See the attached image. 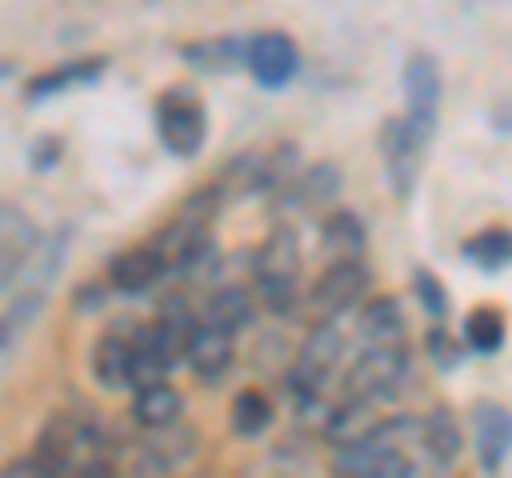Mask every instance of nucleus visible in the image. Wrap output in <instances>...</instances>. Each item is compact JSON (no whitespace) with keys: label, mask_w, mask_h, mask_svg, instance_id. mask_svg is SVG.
Returning a JSON list of instances; mask_svg holds the SVG:
<instances>
[{"label":"nucleus","mask_w":512,"mask_h":478,"mask_svg":"<svg viewBox=\"0 0 512 478\" xmlns=\"http://www.w3.org/2000/svg\"><path fill=\"white\" fill-rule=\"evenodd\" d=\"M295 286H299V239L295 231L278 227L256 252V295L269 312L286 316L295 308Z\"/></svg>","instance_id":"obj_1"},{"label":"nucleus","mask_w":512,"mask_h":478,"mask_svg":"<svg viewBox=\"0 0 512 478\" xmlns=\"http://www.w3.org/2000/svg\"><path fill=\"white\" fill-rule=\"evenodd\" d=\"M154 124L158 137L175 158H197L205 146V133H210V120H205V107L192 90L171 86L163 90V99L154 107Z\"/></svg>","instance_id":"obj_2"},{"label":"nucleus","mask_w":512,"mask_h":478,"mask_svg":"<svg viewBox=\"0 0 512 478\" xmlns=\"http://www.w3.org/2000/svg\"><path fill=\"white\" fill-rule=\"evenodd\" d=\"M338 359H342V333L333 329L329 321H325V325H316V329H312V338L303 342V350H299V359H295L291 376H286V389H291L303 406H312L316 397L325 393L333 368H338Z\"/></svg>","instance_id":"obj_3"},{"label":"nucleus","mask_w":512,"mask_h":478,"mask_svg":"<svg viewBox=\"0 0 512 478\" xmlns=\"http://www.w3.org/2000/svg\"><path fill=\"white\" fill-rule=\"evenodd\" d=\"M402 86H406V124H410L414 133H419V141L427 146L431 133H436V124H440V94H444L436 56L414 52V56L406 60Z\"/></svg>","instance_id":"obj_4"},{"label":"nucleus","mask_w":512,"mask_h":478,"mask_svg":"<svg viewBox=\"0 0 512 478\" xmlns=\"http://www.w3.org/2000/svg\"><path fill=\"white\" fill-rule=\"evenodd\" d=\"M338 474H363V478H414V457L406 453V444L380 440V436H359L338 449L333 457Z\"/></svg>","instance_id":"obj_5"},{"label":"nucleus","mask_w":512,"mask_h":478,"mask_svg":"<svg viewBox=\"0 0 512 478\" xmlns=\"http://www.w3.org/2000/svg\"><path fill=\"white\" fill-rule=\"evenodd\" d=\"M406 372L410 359L402 346H367V355L346 376V397H367V402L393 397L406 385Z\"/></svg>","instance_id":"obj_6"},{"label":"nucleus","mask_w":512,"mask_h":478,"mask_svg":"<svg viewBox=\"0 0 512 478\" xmlns=\"http://www.w3.org/2000/svg\"><path fill=\"white\" fill-rule=\"evenodd\" d=\"M367 286H372V274H367V265L359 257H338L333 265H325V274L316 278L308 304L325 316V321H333V316H342L359 304V299L367 295Z\"/></svg>","instance_id":"obj_7"},{"label":"nucleus","mask_w":512,"mask_h":478,"mask_svg":"<svg viewBox=\"0 0 512 478\" xmlns=\"http://www.w3.org/2000/svg\"><path fill=\"white\" fill-rule=\"evenodd\" d=\"M141 329L146 325H133V321H116L111 329L99 333L94 342V355H90V368H94V380L103 389H124L133 380V359H137V346H141Z\"/></svg>","instance_id":"obj_8"},{"label":"nucleus","mask_w":512,"mask_h":478,"mask_svg":"<svg viewBox=\"0 0 512 478\" xmlns=\"http://www.w3.org/2000/svg\"><path fill=\"white\" fill-rule=\"evenodd\" d=\"M380 154H384V175H389L393 193L410 201L414 184H419V163H423V141L406 120H384L380 124Z\"/></svg>","instance_id":"obj_9"},{"label":"nucleus","mask_w":512,"mask_h":478,"mask_svg":"<svg viewBox=\"0 0 512 478\" xmlns=\"http://www.w3.org/2000/svg\"><path fill=\"white\" fill-rule=\"evenodd\" d=\"M244 65L265 90H282L299 73V47L291 43V35H282V30H261V35L248 39V47H244Z\"/></svg>","instance_id":"obj_10"},{"label":"nucleus","mask_w":512,"mask_h":478,"mask_svg":"<svg viewBox=\"0 0 512 478\" xmlns=\"http://www.w3.org/2000/svg\"><path fill=\"white\" fill-rule=\"evenodd\" d=\"M474 449H478V466L487 474L504 466V457L512 453V410L495 402L474 406Z\"/></svg>","instance_id":"obj_11"},{"label":"nucleus","mask_w":512,"mask_h":478,"mask_svg":"<svg viewBox=\"0 0 512 478\" xmlns=\"http://www.w3.org/2000/svg\"><path fill=\"white\" fill-rule=\"evenodd\" d=\"M231 359H235V346H231V333L227 329H218L210 321H201L197 329H192V338H188V363H192V372H197L205 385H218V380L231 372Z\"/></svg>","instance_id":"obj_12"},{"label":"nucleus","mask_w":512,"mask_h":478,"mask_svg":"<svg viewBox=\"0 0 512 478\" xmlns=\"http://www.w3.org/2000/svg\"><path fill=\"white\" fill-rule=\"evenodd\" d=\"M167 257H163V248L158 244H137V248H128L120 252L116 261H111V286L124 295H141V291H150V286L167 274Z\"/></svg>","instance_id":"obj_13"},{"label":"nucleus","mask_w":512,"mask_h":478,"mask_svg":"<svg viewBox=\"0 0 512 478\" xmlns=\"http://www.w3.org/2000/svg\"><path fill=\"white\" fill-rule=\"evenodd\" d=\"M197 453V432H171V427H158V432H150V440L141 444V453H137V470L141 474H163V470H175V466H184V461Z\"/></svg>","instance_id":"obj_14"},{"label":"nucleus","mask_w":512,"mask_h":478,"mask_svg":"<svg viewBox=\"0 0 512 478\" xmlns=\"http://www.w3.org/2000/svg\"><path fill=\"white\" fill-rule=\"evenodd\" d=\"M419 449L427 453V461L436 466H453L461 453V423L453 419L448 406H431L419 419Z\"/></svg>","instance_id":"obj_15"},{"label":"nucleus","mask_w":512,"mask_h":478,"mask_svg":"<svg viewBox=\"0 0 512 478\" xmlns=\"http://www.w3.org/2000/svg\"><path fill=\"white\" fill-rule=\"evenodd\" d=\"M180 414H184V397H180V389H171L167 380H154V385L137 389V397H133V419H137V427H146V432L175 427Z\"/></svg>","instance_id":"obj_16"},{"label":"nucleus","mask_w":512,"mask_h":478,"mask_svg":"<svg viewBox=\"0 0 512 478\" xmlns=\"http://www.w3.org/2000/svg\"><path fill=\"white\" fill-rule=\"evenodd\" d=\"M103 69H107V60H103V56H94V60H69V65H56L52 73H39L35 82L26 86V99H30V103L56 99V94H64V90L94 82V77H99Z\"/></svg>","instance_id":"obj_17"},{"label":"nucleus","mask_w":512,"mask_h":478,"mask_svg":"<svg viewBox=\"0 0 512 478\" xmlns=\"http://www.w3.org/2000/svg\"><path fill=\"white\" fill-rule=\"evenodd\" d=\"M359 333L367 338V346H402L406 338V321L397 299H372L359 312Z\"/></svg>","instance_id":"obj_18"},{"label":"nucleus","mask_w":512,"mask_h":478,"mask_svg":"<svg viewBox=\"0 0 512 478\" xmlns=\"http://www.w3.org/2000/svg\"><path fill=\"white\" fill-rule=\"evenodd\" d=\"M252 295L244 291V286H222V291L210 295V304H205V321L227 329V333H239L252 325Z\"/></svg>","instance_id":"obj_19"},{"label":"nucleus","mask_w":512,"mask_h":478,"mask_svg":"<svg viewBox=\"0 0 512 478\" xmlns=\"http://www.w3.org/2000/svg\"><path fill=\"white\" fill-rule=\"evenodd\" d=\"M342 193V175H338V167L333 163H316V167H308L295 180V188L286 193V201L295 205V210H308V205H325V201H333Z\"/></svg>","instance_id":"obj_20"},{"label":"nucleus","mask_w":512,"mask_h":478,"mask_svg":"<svg viewBox=\"0 0 512 478\" xmlns=\"http://www.w3.org/2000/svg\"><path fill=\"white\" fill-rule=\"evenodd\" d=\"M269 423H274V402H269L261 389L235 393V402H231V432L235 436L256 440V436L269 432Z\"/></svg>","instance_id":"obj_21"},{"label":"nucleus","mask_w":512,"mask_h":478,"mask_svg":"<svg viewBox=\"0 0 512 478\" xmlns=\"http://www.w3.org/2000/svg\"><path fill=\"white\" fill-rule=\"evenodd\" d=\"M461 257H470L483 274H500L504 265H512V231L508 227L478 231L470 244H461Z\"/></svg>","instance_id":"obj_22"},{"label":"nucleus","mask_w":512,"mask_h":478,"mask_svg":"<svg viewBox=\"0 0 512 478\" xmlns=\"http://www.w3.org/2000/svg\"><path fill=\"white\" fill-rule=\"evenodd\" d=\"M466 346L478 350V355H495V350L504 346V333H508V321H504V312L500 308H474L466 316Z\"/></svg>","instance_id":"obj_23"},{"label":"nucleus","mask_w":512,"mask_h":478,"mask_svg":"<svg viewBox=\"0 0 512 478\" xmlns=\"http://www.w3.org/2000/svg\"><path fill=\"white\" fill-rule=\"evenodd\" d=\"M325 248L333 252V257H359L363 244H367V235H363V222L359 214H350V210H338V214H329L325 218Z\"/></svg>","instance_id":"obj_24"},{"label":"nucleus","mask_w":512,"mask_h":478,"mask_svg":"<svg viewBox=\"0 0 512 478\" xmlns=\"http://www.w3.org/2000/svg\"><path fill=\"white\" fill-rule=\"evenodd\" d=\"M414 295H419V304L427 316H440L448 312V291H444V282L431 274V269H414Z\"/></svg>","instance_id":"obj_25"},{"label":"nucleus","mask_w":512,"mask_h":478,"mask_svg":"<svg viewBox=\"0 0 512 478\" xmlns=\"http://www.w3.org/2000/svg\"><path fill=\"white\" fill-rule=\"evenodd\" d=\"M244 47H248V43H244ZM244 47H239L235 39H227V43L214 39V43H205V47H184V56H188V60H197L201 69H227L231 60L244 52Z\"/></svg>","instance_id":"obj_26"},{"label":"nucleus","mask_w":512,"mask_h":478,"mask_svg":"<svg viewBox=\"0 0 512 478\" xmlns=\"http://www.w3.org/2000/svg\"><path fill=\"white\" fill-rule=\"evenodd\" d=\"M427 355L431 359H436V368H457V363H461V338H448V333L444 329H431L427 333Z\"/></svg>","instance_id":"obj_27"}]
</instances>
